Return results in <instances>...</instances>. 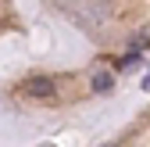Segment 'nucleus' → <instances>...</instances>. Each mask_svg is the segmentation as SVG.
Wrapping results in <instances>:
<instances>
[{
    "mask_svg": "<svg viewBox=\"0 0 150 147\" xmlns=\"http://www.w3.org/2000/svg\"><path fill=\"white\" fill-rule=\"evenodd\" d=\"M22 90H25V97H36V101H50L54 93H57L54 79H47V76H32V79H25Z\"/></svg>",
    "mask_w": 150,
    "mask_h": 147,
    "instance_id": "nucleus-1",
    "label": "nucleus"
},
{
    "mask_svg": "<svg viewBox=\"0 0 150 147\" xmlns=\"http://www.w3.org/2000/svg\"><path fill=\"white\" fill-rule=\"evenodd\" d=\"M89 86L97 90V93H107V90L115 86V76H111V72H104V68H100V72H93V79H89Z\"/></svg>",
    "mask_w": 150,
    "mask_h": 147,
    "instance_id": "nucleus-2",
    "label": "nucleus"
},
{
    "mask_svg": "<svg viewBox=\"0 0 150 147\" xmlns=\"http://www.w3.org/2000/svg\"><path fill=\"white\" fill-rule=\"evenodd\" d=\"M143 90H150V72H146V79H143Z\"/></svg>",
    "mask_w": 150,
    "mask_h": 147,
    "instance_id": "nucleus-3",
    "label": "nucleus"
}]
</instances>
